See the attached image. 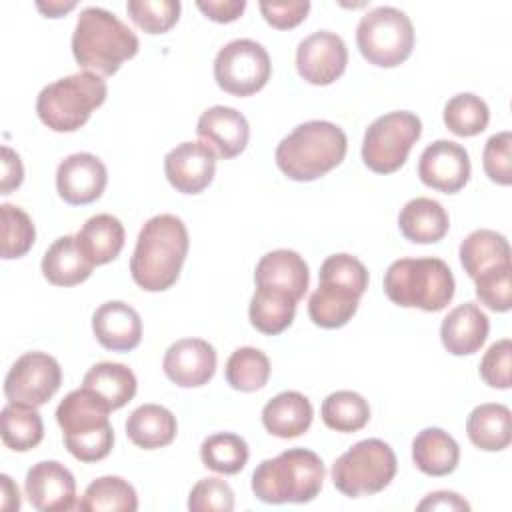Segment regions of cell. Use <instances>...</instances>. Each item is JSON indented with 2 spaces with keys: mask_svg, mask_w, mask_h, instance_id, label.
<instances>
[{
  "mask_svg": "<svg viewBox=\"0 0 512 512\" xmlns=\"http://www.w3.org/2000/svg\"><path fill=\"white\" fill-rule=\"evenodd\" d=\"M450 218L444 206L432 198L418 196L404 204L398 216L402 236L414 244H434L448 232Z\"/></svg>",
  "mask_w": 512,
  "mask_h": 512,
  "instance_id": "obj_24",
  "label": "cell"
},
{
  "mask_svg": "<svg viewBox=\"0 0 512 512\" xmlns=\"http://www.w3.org/2000/svg\"><path fill=\"white\" fill-rule=\"evenodd\" d=\"M216 154L204 142H182L164 156V174L182 194H200L214 178Z\"/></svg>",
  "mask_w": 512,
  "mask_h": 512,
  "instance_id": "obj_17",
  "label": "cell"
},
{
  "mask_svg": "<svg viewBox=\"0 0 512 512\" xmlns=\"http://www.w3.org/2000/svg\"><path fill=\"white\" fill-rule=\"evenodd\" d=\"M272 64L266 48L250 38L224 44L214 58L216 84L234 96H252L270 80Z\"/></svg>",
  "mask_w": 512,
  "mask_h": 512,
  "instance_id": "obj_11",
  "label": "cell"
},
{
  "mask_svg": "<svg viewBox=\"0 0 512 512\" xmlns=\"http://www.w3.org/2000/svg\"><path fill=\"white\" fill-rule=\"evenodd\" d=\"M482 166L486 176L500 184L510 186L512 182V134L508 130L490 136L484 144Z\"/></svg>",
  "mask_w": 512,
  "mask_h": 512,
  "instance_id": "obj_45",
  "label": "cell"
},
{
  "mask_svg": "<svg viewBox=\"0 0 512 512\" xmlns=\"http://www.w3.org/2000/svg\"><path fill=\"white\" fill-rule=\"evenodd\" d=\"M106 182L108 170L104 162L90 152H76L66 156L56 170L58 196L72 206L98 200L106 188Z\"/></svg>",
  "mask_w": 512,
  "mask_h": 512,
  "instance_id": "obj_15",
  "label": "cell"
},
{
  "mask_svg": "<svg viewBox=\"0 0 512 512\" xmlns=\"http://www.w3.org/2000/svg\"><path fill=\"white\" fill-rule=\"evenodd\" d=\"M488 120V104L472 92L456 94L444 106V124L456 136H476L486 130Z\"/></svg>",
  "mask_w": 512,
  "mask_h": 512,
  "instance_id": "obj_39",
  "label": "cell"
},
{
  "mask_svg": "<svg viewBox=\"0 0 512 512\" xmlns=\"http://www.w3.org/2000/svg\"><path fill=\"white\" fill-rule=\"evenodd\" d=\"M92 330L96 340L112 352H130L142 340L140 314L122 300L100 304L92 314Z\"/></svg>",
  "mask_w": 512,
  "mask_h": 512,
  "instance_id": "obj_20",
  "label": "cell"
},
{
  "mask_svg": "<svg viewBox=\"0 0 512 512\" xmlns=\"http://www.w3.org/2000/svg\"><path fill=\"white\" fill-rule=\"evenodd\" d=\"M106 94L108 88L102 76L82 70L44 86L36 100V112L50 130L74 132L104 104Z\"/></svg>",
  "mask_w": 512,
  "mask_h": 512,
  "instance_id": "obj_7",
  "label": "cell"
},
{
  "mask_svg": "<svg viewBox=\"0 0 512 512\" xmlns=\"http://www.w3.org/2000/svg\"><path fill=\"white\" fill-rule=\"evenodd\" d=\"M2 482V508L4 510H18L20 508V492L18 486L12 482V478L8 474L0 476Z\"/></svg>",
  "mask_w": 512,
  "mask_h": 512,
  "instance_id": "obj_51",
  "label": "cell"
},
{
  "mask_svg": "<svg viewBox=\"0 0 512 512\" xmlns=\"http://www.w3.org/2000/svg\"><path fill=\"white\" fill-rule=\"evenodd\" d=\"M24 490L30 504L40 512H68L76 506V480L56 460L34 464L26 472Z\"/></svg>",
  "mask_w": 512,
  "mask_h": 512,
  "instance_id": "obj_16",
  "label": "cell"
},
{
  "mask_svg": "<svg viewBox=\"0 0 512 512\" xmlns=\"http://www.w3.org/2000/svg\"><path fill=\"white\" fill-rule=\"evenodd\" d=\"M0 436L14 452H28L36 448L44 438V424L36 406L8 402L0 412Z\"/></svg>",
  "mask_w": 512,
  "mask_h": 512,
  "instance_id": "obj_34",
  "label": "cell"
},
{
  "mask_svg": "<svg viewBox=\"0 0 512 512\" xmlns=\"http://www.w3.org/2000/svg\"><path fill=\"white\" fill-rule=\"evenodd\" d=\"M130 20L146 34H164L180 18L178 0H130L126 4Z\"/></svg>",
  "mask_w": 512,
  "mask_h": 512,
  "instance_id": "obj_41",
  "label": "cell"
},
{
  "mask_svg": "<svg viewBox=\"0 0 512 512\" xmlns=\"http://www.w3.org/2000/svg\"><path fill=\"white\" fill-rule=\"evenodd\" d=\"M76 508L82 512H134L138 508V496L128 480L102 476L88 484Z\"/></svg>",
  "mask_w": 512,
  "mask_h": 512,
  "instance_id": "obj_35",
  "label": "cell"
},
{
  "mask_svg": "<svg viewBox=\"0 0 512 512\" xmlns=\"http://www.w3.org/2000/svg\"><path fill=\"white\" fill-rule=\"evenodd\" d=\"M466 434L470 442L486 452H500L512 440L510 408L504 404H480L466 420Z\"/></svg>",
  "mask_w": 512,
  "mask_h": 512,
  "instance_id": "obj_30",
  "label": "cell"
},
{
  "mask_svg": "<svg viewBox=\"0 0 512 512\" xmlns=\"http://www.w3.org/2000/svg\"><path fill=\"white\" fill-rule=\"evenodd\" d=\"M186 224L174 214L152 216L138 232L130 258L132 280L146 292H162L176 284L188 254Z\"/></svg>",
  "mask_w": 512,
  "mask_h": 512,
  "instance_id": "obj_1",
  "label": "cell"
},
{
  "mask_svg": "<svg viewBox=\"0 0 512 512\" xmlns=\"http://www.w3.org/2000/svg\"><path fill=\"white\" fill-rule=\"evenodd\" d=\"M312 418H314V410L310 400L296 390H286L276 394L262 408L264 428L278 438L302 436L310 428Z\"/></svg>",
  "mask_w": 512,
  "mask_h": 512,
  "instance_id": "obj_23",
  "label": "cell"
},
{
  "mask_svg": "<svg viewBox=\"0 0 512 512\" xmlns=\"http://www.w3.org/2000/svg\"><path fill=\"white\" fill-rule=\"evenodd\" d=\"M356 44L370 64L394 68L412 54L414 26L402 10L394 6H378L360 18Z\"/></svg>",
  "mask_w": 512,
  "mask_h": 512,
  "instance_id": "obj_9",
  "label": "cell"
},
{
  "mask_svg": "<svg viewBox=\"0 0 512 512\" xmlns=\"http://www.w3.org/2000/svg\"><path fill=\"white\" fill-rule=\"evenodd\" d=\"M460 264L464 272L474 280L478 274L500 266L510 264V244L508 240L488 228L470 232L460 244Z\"/></svg>",
  "mask_w": 512,
  "mask_h": 512,
  "instance_id": "obj_29",
  "label": "cell"
},
{
  "mask_svg": "<svg viewBox=\"0 0 512 512\" xmlns=\"http://www.w3.org/2000/svg\"><path fill=\"white\" fill-rule=\"evenodd\" d=\"M398 460L390 444L380 438L356 442L332 464V482L348 498L382 492L396 476Z\"/></svg>",
  "mask_w": 512,
  "mask_h": 512,
  "instance_id": "obj_8",
  "label": "cell"
},
{
  "mask_svg": "<svg viewBox=\"0 0 512 512\" xmlns=\"http://www.w3.org/2000/svg\"><path fill=\"white\" fill-rule=\"evenodd\" d=\"M62 384V370L54 356L46 352L22 354L4 378V394L8 402L28 406L46 404Z\"/></svg>",
  "mask_w": 512,
  "mask_h": 512,
  "instance_id": "obj_12",
  "label": "cell"
},
{
  "mask_svg": "<svg viewBox=\"0 0 512 512\" xmlns=\"http://www.w3.org/2000/svg\"><path fill=\"white\" fill-rule=\"evenodd\" d=\"M348 140L340 126L328 120H308L280 140L276 166L296 182H312L334 170L346 156Z\"/></svg>",
  "mask_w": 512,
  "mask_h": 512,
  "instance_id": "obj_3",
  "label": "cell"
},
{
  "mask_svg": "<svg viewBox=\"0 0 512 512\" xmlns=\"http://www.w3.org/2000/svg\"><path fill=\"white\" fill-rule=\"evenodd\" d=\"M320 282L340 284L362 296L368 288V270L350 254H332L320 266Z\"/></svg>",
  "mask_w": 512,
  "mask_h": 512,
  "instance_id": "obj_43",
  "label": "cell"
},
{
  "mask_svg": "<svg viewBox=\"0 0 512 512\" xmlns=\"http://www.w3.org/2000/svg\"><path fill=\"white\" fill-rule=\"evenodd\" d=\"M418 176L428 188L454 194L462 190L470 178V156L464 146L452 140H436L422 150Z\"/></svg>",
  "mask_w": 512,
  "mask_h": 512,
  "instance_id": "obj_14",
  "label": "cell"
},
{
  "mask_svg": "<svg viewBox=\"0 0 512 512\" xmlns=\"http://www.w3.org/2000/svg\"><path fill=\"white\" fill-rule=\"evenodd\" d=\"M348 64L344 40L330 30H318L306 36L296 48V70L314 86H328L338 80Z\"/></svg>",
  "mask_w": 512,
  "mask_h": 512,
  "instance_id": "obj_13",
  "label": "cell"
},
{
  "mask_svg": "<svg viewBox=\"0 0 512 512\" xmlns=\"http://www.w3.org/2000/svg\"><path fill=\"white\" fill-rule=\"evenodd\" d=\"M224 374L234 390L254 392L266 386L270 378V360L258 348L242 346L230 354Z\"/></svg>",
  "mask_w": 512,
  "mask_h": 512,
  "instance_id": "obj_37",
  "label": "cell"
},
{
  "mask_svg": "<svg viewBox=\"0 0 512 512\" xmlns=\"http://www.w3.org/2000/svg\"><path fill=\"white\" fill-rule=\"evenodd\" d=\"M360 296L350 288L332 282H320L308 300V316L320 328H340L358 310Z\"/></svg>",
  "mask_w": 512,
  "mask_h": 512,
  "instance_id": "obj_31",
  "label": "cell"
},
{
  "mask_svg": "<svg viewBox=\"0 0 512 512\" xmlns=\"http://www.w3.org/2000/svg\"><path fill=\"white\" fill-rule=\"evenodd\" d=\"M488 316L474 302H464L448 312L440 326L444 348L454 356H470L482 348L488 338Z\"/></svg>",
  "mask_w": 512,
  "mask_h": 512,
  "instance_id": "obj_22",
  "label": "cell"
},
{
  "mask_svg": "<svg viewBox=\"0 0 512 512\" xmlns=\"http://www.w3.org/2000/svg\"><path fill=\"white\" fill-rule=\"evenodd\" d=\"M162 368L176 386H204L216 372V350L202 338H180L168 346Z\"/></svg>",
  "mask_w": 512,
  "mask_h": 512,
  "instance_id": "obj_18",
  "label": "cell"
},
{
  "mask_svg": "<svg viewBox=\"0 0 512 512\" xmlns=\"http://www.w3.org/2000/svg\"><path fill=\"white\" fill-rule=\"evenodd\" d=\"M202 464L218 474H238L248 462V444L232 432H216L200 446Z\"/></svg>",
  "mask_w": 512,
  "mask_h": 512,
  "instance_id": "obj_38",
  "label": "cell"
},
{
  "mask_svg": "<svg viewBox=\"0 0 512 512\" xmlns=\"http://www.w3.org/2000/svg\"><path fill=\"white\" fill-rule=\"evenodd\" d=\"M110 412V406L84 386L68 392L58 404L56 422L62 430L64 446L76 460L98 462L110 454L114 444Z\"/></svg>",
  "mask_w": 512,
  "mask_h": 512,
  "instance_id": "obj_5",
  "label": "cell"
},
{
  "mask_svg": "<svg viewBox=\"0 0 512 512\" xmlns=\"http://www.w3.org/2000/svg\"><path fill=\"white\" fill-rule=\"evenodd\" d=\"M138 48V36L116 14L98 6L80 12L72 34V54L82 70L112 76L122 62L138 54Z\"/></svg>",
  "mask_w": 512,
  "mask_h": 512,
  "instance_id": "obj_2",
  "label": "cell"
},
{
  "mask_svg": "<svg viewBox=\"0 0 512 512\" xmlns=\"http://www.w3.org/2000/svg\"><path fill=\"white\" fill-rule=\"evenodd\" d=\"M94 264L80 252L76 236L56 238L42 258V274L54 286H76L92 274Z\"/></svg>",
  "mask_w": 512,
  "mask_h": 512,
  "instance_id": "obj_26",
  "label": "cell"
},
{
  "mask_svg": "<svg viewBox=\"0 0 512 512\" xmlns=\"http://www.w3.org/2000/svg\"><path fill=\"white\" fill-rule=\"evenodd\" d=\"M2 216V258L12 260L24 256L34 240H36V228L32 218L14 204H2L0 206Z\"/></svg>",
  "mask_w": 512,
  "mask_h": 512,
  "instance_id": "obj_40",
  "label": "cell"
},
{
  "mask_svg": "<svg viewBox=\"0 0 512 512\" xmlns=\"http://www.w3.org/2000/svg\"><path fill=\"white\" fill-rule=\"evenodd\" d=\"M320 416L330 430L358 432L370 420V406L358 392L336 390L324 398Z\"/></svg>",
  "mask_w": 512,
  "mask_h": 512,
  "instance_id": "obj_36",
  "label": "cell"
},
{
  "mask_svg": "<svg viewBox=\"0 0 512 512\" xmlns=\"http://www.w3.org/2000/svg\"><path fill=\"white\" fill-rule=\"evenodd\" d=\"M176 416L160 404H142L126 420V436L144 450L168 446L176 438Z\"/></svg>",
  "mask_w": 512,
  "mask_h": 512,
  "instance_id": "obj_27",
  "label": "cell"
},
{
  "mask_svg": "<svg viewBox=\"0 0 512 512\" xmlns=\"http://www.w3.org/2000/svg\"><path fill=\"white\" fill-rule=\"evenodd\" d=\"M416 508L420 512L422 510H470V504L456 492L438 490L428 494Z\"/></svg>",
  "mask_w": 512,
  "mask_h": 512,
  "instance_id": "obj_50",
  "label": "cell"
},
{
  "mask_svg": "<svg viewBox=\"0 0 512 512\" xmlns=\"http://www.w3.org/2000/svg\"><path fill=\"white\" fill-rule=\"evenodd\" d=\"M192 512H230L234 510V492L226 480L208 476L198 480L188 496Z\"/></svg>",
  "mask_w": 512,
  "mask_h": 512,
  "instance_id": "obj_44",
  "label": "cell"
},
{
  "mask_svg": "<svg viewBox=\"0 0 512 512\" xmlns=\"http://www.w3.org/2000/svg\"><path fill=\"white\" fill-rule=\"evenodd\" d=\"M24 180V166L20 156L10 148L2 146V178H0V194H10Z\"/></svg>",
  "mask_w": 512,
  "mask_h": 512,
  "instance_id": "obj_49",
  "label": "cell"
},
{
  "mask_svg": "<svg viewBox=\"0 0 512 512\" xmlns=\"http://www.w3.org/2000/svg\"><path fill=\"white\" fill-rule=\"evenodd\" d=\"M82 386L98 394L110 410H118L134 398L138 382L128 366L118 362H98L84 374Z\"/></svg>",
  "mask_w": 512,
  "mask_h": 512,
  "instance_id": "obj_32",
  "label": "cell"
},
{
  "mask_svg": "<svg viewBox=\"0 0 512 512\" xmlns=\"http://www.w3.org/2000/svg\"><path fill=\"white\" fill-rule=\"evenodd\" d=\"M258 6H260L264 20L276 30H290V28L298 26L310 12L308 0H290V2L262 0Z\"/></svg>",
  "mask_w": 512,
  "mask_h": 512,
  "instance_id": "obj_47",
  "label": "cell"
},
{
  "mask_svg": "<svg viewBox=\"0 0 512 512\" xmlns=\"http://www.w3.org/2000/svg\"><path fill=\"white\" fill-rule=\"evenodd\" d=\"M454 276L440 258H400L384 274V292L402 308L444 310L454 296Z\"/></svg>",
  "mask_w": 512,
  "mask_h": 512,
  "instance_id": "obj_6",
  "label": "cell"
},
{
  "mask_svg": "<svg viewBox=\"0 0 512 512\" xmlns=\"http://www.w3.org/2000/svg\"><path fill=\"white\" fill-rule=\"evenodd\" d=\"M296 314V300L280 290L256 286V292L250 300L248 318L250 324L268 336L284 332Z\"/></svg>",
  "mask_w": 512,
  "mask_h": 512,
  "instance_id": "obj_33",
  "label": "cell"
},
{
  "mask_svg": "<svg viewBox=\"0 0 512 512\" xmlns=\"http://www.w3.org/2000/svg\"><path fill=\"white\" fill-rule=\"evenodd\" d=\"M196 134L216 158L230 160L244 152L250 138V126L244 114L236 108L212 106L200 114Z\"/></svg>",
  "mask_w": 512,
  "mask_h": 512,
  "instance_id": "obj_19",
  "label": "cell"
},
{
  "mask_svg": "<svg viewBox=\"0 0 512 512\" xmlns=\"http://www.w3.org/2000/svg\"><path fill=\"white\" fill-rule=\"evenodd\" d=\"M256 286L290 294L296 302L306 294L310 274L304 258L288 248H278L260 258L254 270Z\"/></svg>",
  "mask_w": 512,
  "mask_h": 512,
  "instance_id": "obj_21",
  "label": "cell"
},
{
  "mask_svg": "<svg viewBox=\"0 0 512 512\" xmlns=\"http://www.w3.org/2000/svg\"><path fill=\"white\" fill-rule=\"evenodd\" d=\"M196 6L206 18L226 24L240 18L246 8V0H198Z\"/></svg>",
  "mask_w": 512,
  "mask_h": 512,
  "instance_id": "obj_48",
  "label": "cell"
},
{
  "mask_svg": "<svg viewBox=\"0 0 512 512\" xmlns=\"http://www.w3.org/2000/svg\"><path fill=\"white\" fill-rule=\"evenodd\" d=\"M322 458L306 448H290L262 460L252 472V492L266 504L314 500L324 484Z\"/></svg>",
  "mask_w": 512,
  "mask_h": 512,
  "instance_id": "obj_4",
  "label": "cell"
},
{
  "mask_svg": "<svg viewBox=\"0 0 512 512\" xmlns=\"http://www.w3.org/2000/svg\"><path fill=\"white\" fill-rule=\"evenodd\" d=\"M36 8H38L44 16H48V18H60V16H64L66 12H70L72 8H76V2H48V4L36 2Z\"/></svg>",
  "mask_w": 512,
  "mask_h": 512,
  "instance_id": "obj_52",
  "label": "cell"
},
{
  "mask_svg": "<svg viewBox=\"0 0 512 512\" xmlns=\"http://www.w3.org/2000/svg\"><path fill=\"white\" fill-rule=\"evenodd\" d=\"M512 342L510 338H502L494 342L480 360V376L482 380L500 390H508L512 384Z\"/></svg>",
  "mask_w": 512,
  "mask_h": 512,
  "instance_id": "obj_46",
  "label": "cell"
},
{
  "mask_svg": "<svg viewBox=\"0 0 512 512\" xmlns=\"http://www.w3.org/2000/svg\"><path fill=\"white\" fill-rule=\"evenodd\" d=\"M422 134V122L414 112L396 110L378 116L364 132L362 160L376 174L396 172Z\"/></svg>",
  "mask_w": 512,
  "mask_h": 512,
  "instance_id": "obj_10",
  "label": "cell"
},
{
  "mask_svg": "<svg viewBox=\"0 0 512 512\" xmlns=\"http://www.w3.org/2000/svg\"><path fill=\"white\" fill-rule=\"evenodd\" d=\"M124 226L112 214H96L84 222L76 234V244L90 264L112 262L124 248Z\"/></svg>",
  "mask_w": 512,
  "mask_h": 512,
  "instance_id": "obj_25",
  "label": "cell"
},
{
  "mask_svg": "<svg viewBox=\"0 0 512 512\" xmlns=\"http://www.w3.org/2000/svg\"><path fill=\"white\" fill-rule=\"evenodd\" d=\"M512 264L494 266L474 278L476 282V298L480 304L494 312H508L512 308Z\"/></svg>",
  "mask_w": 512,
  "mask_h": 512,
  "instance_id": "obj_42",
  "label": "cell"
},
{
  "mask_svg": "<svg viewBox=\"0 0 512 512\" xmlns=\"http://www.w3.org/2000/svg\"><path fill=\"white\" fill-rule=\"evenodd\" d=\"M412 460L428 476H446L458 466L460 446L442 428H424L412 442Z\"/></svg>",
  "mask_w": 512,
  "mask_h": 512,
  "instance_id": "obj_28",
  "label": "cell"
}]
</instances>
